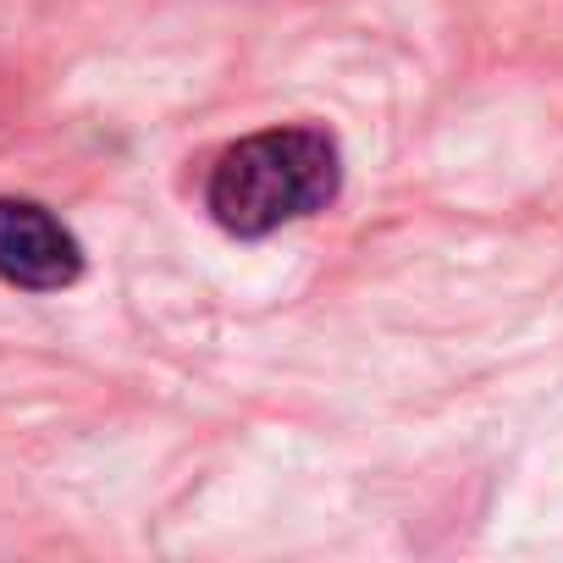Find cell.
<instances>
[{
    "mask_svg": "<svg viewBox=\"0 0 563 563\" xmlns=\"http://www.w3.org/2000/svg\"><path fill=\"white\" fill-rule=\"evenodd\" d=\"M338 144L321 128H271L232 144L210 172V210L238 238H265L338 199Z\"/></svg>",
    "mask_w": 563,
    "mask_h": 563,
    "instance_id": "obj_1",
    "label": "cell"
},
{
    "mask_svg": "<svg viewBox=\"0 0 563 563\" xmlns=\"http://www.w3.org/2000/svg\"><path fill=\"white\" fill-rule=\"evenodd\" d=\"M84 249L78 238L34 199H0V276L34 294H56L78 282Z\"/></svg>",
    "mask_w": 563,
    "mask_h": 563,
    "instance_id": "obj_2",
    "label": "cell"
}]
</instances>
